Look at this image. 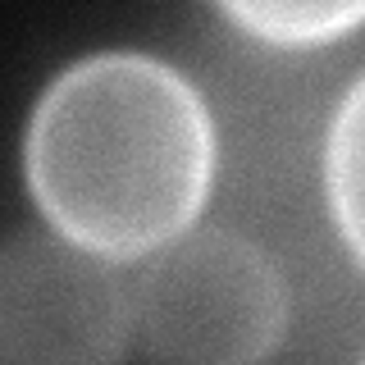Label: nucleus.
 <instances>
[{
  "mask_svg": "<svg viewBox=\"0 0 365 365\" xmlns=\"http://www.w3.org/2000/svg\"><path fill=\"white\" fill-rule=\"evenodd\" d=\"M23 174L46 224L128 265L197 224L215 182V123L178 68L101 51L41 91Z\"/></svg>",
  "mask_w": 365,
  "mask_h": 365,
  "instance_id": "1",
  "label": "nucleus"
},
{
  "mask_svg": "<svg viewBox=\"0 0 365 365\" xmlns=\"http://www.w3.org/2000/svg\"><path fill=\"white\" fill-rule=\"evenodd\" d=\"M133 347L155 361H265L288 329V288L274 260L233 228H197L142 260Z\"/></svg>",
  "mask_w": 365,
  "mask_h": 365,
  "instance_id": "2",
  "label": "nucleus"
},
{
  "mask_svg": "<svg viewBox=\"0 0 365 365\" xmlns=\"http://www.w3.org/2000/svg\"><path fill=\"white\" fill-rule=\"evenodd\" d=\"M133 347V297L114 260L60 228H19L0 251V356L101 365Z\"/></svg>",
  "mask_w": 365,
  "mask_h": 365,
  "instance_id": "3",
  "label": "nucleus"
},
{
  "mask_svg": "<svg viewBox=\"0 0 365 365\" xmlns=\"http://www.w3.org/2000/svg\"><path fill=\"white\" fill-rule=\"evenodd\" d=\"M324 197L338 237L365 269V73L338 101L324 137Z\"/></svg>",
  "mask_w": 365,
  "mask_h": 365,
  "instance_id": "4",
  "label": "nucleus"
},
{
  "mask_svg": "<svg viewBox=\"0 0 365 365\" xmlns=\"http://www.w3.org/2000/svg\"><path fill=\"white\" fill-rule=\"evenodd\" d=\"M215 5L247 37L283 51H311L365 28V0H215Z\"/></svg>",
  "mask_w": 365,
  "mask_h": 365,
  "instance_id": "5",
  "label": "nucleus"
}]
</instances>
